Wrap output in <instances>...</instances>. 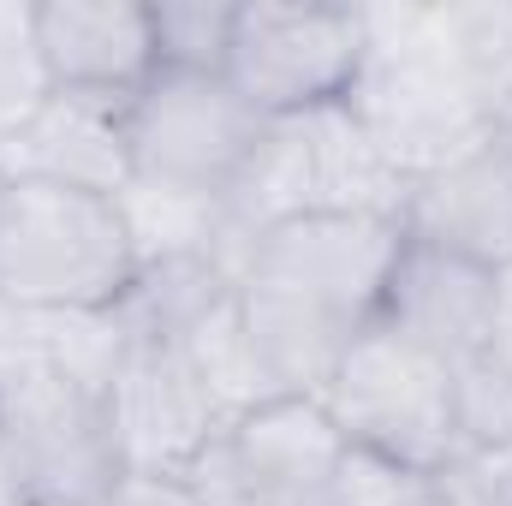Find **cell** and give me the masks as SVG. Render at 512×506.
I'll list each match as a JSON object with an SVG mask.
<instances>
[{
    "instance_id": "22",
    "label": "cell",
    "mask_w": 512,
    "mask_h": 506,
    "mask_svg": "<svg viewBox=\"0 0 512 506\" xmlns=\"http://www.w3.org/2000/svg\"><path fill=\"white\" fill-rule=\"evenodd\" d=\"M42 96H48V78H42L36 48H30V30L0 36V149L12 143V131L42 108Z\"/></svg>"
},
{
    "instance_id": "2",
    "label": "cell",
    "mask_w": 512,
    "mask_h": 506,
    "mask_svg": "<svg viewBox=\"0 0 512 506\" xmlns=\"http://www.w3.org/2000/svg\"><path fill=\"white\" fill-rule=\"evenodd\" d=\"M137 280L120 197L12 179L0 197V304L24 316L114 310Z\"/></svg>"
},
{
    "instance_id": "21",
    "label": "cell",
    "mask_w": 512,
    "mask_h": 506,
    "mask_svg": "<svg viewBox=\"0 0 512 506\" xmlns=\"http://www.w3.org/2000/svg\"><path fill=\"white\" fill-rule=\"evenodd\" d=\"M435 477L399 465V459H382V453H364V447H346L328 489H322V506H417L423 489Z\"/></svg>"
},
{
    "instance_id": "11",
    "label": "cell",
    "mask_w": 512,
    "mask_h": 506,
    "mask_svg": "<svg viewBox=\"0 0 512 506\" xmlns=\"http://www.w3.org/2000/svg\"><path fill=\"white\" fill-rule=\"evenodd\" d=\"M30 48L48 90L131 102L155 78L149 0H42L30 6Z\"/></svg>"
},
{
    "instance_id": "17",
    "label": "cell",
    "mask_w": 512,
    "mask_h": 506,
    "mask_svg": "<svg viewBox=\"0 0 512 506\" xmlns=\"http://www.w3.org/2000/svg\"><path fill=\"white\" fill-rule=\"evenodd\" d=\"M429 6L453 72L483 102L495 131V114L512 102V0H429Z\"/></svg>"
},
{
    "instance_id": "9",
    "label": "cell",
    "mask_w": 512,
    "mask_h": 506,
    "mask_svg": "<svg viewBox=\"0 0 512 506\" xmlns=\"http://www.w3.org/2000/svg\"><path fill=\"white\" fill-rule=\"evenodd\" d=\"M399 251V215H298L251 233L245 280L292 292L352 328H370Z\"/></svg>"
},
{
    "instance_id": "1",
    "label": "cell",
    "mask_w": 512,
    "mask_h": 506,
    "mask_svg": "<svg viewBox=\"0 0 512 506\" xmlns=\"http://www.w3.org/2000/svg\"><path fill=\"white\" fill-rule=\"evenodd\" d=\"M346 108L405 185L495 137L483 102L465 90L435 36L429 0L364 6V66L352 78Z\"/></svg>"
},
{
    "instance_id": "4",
    "label": "cell",
    "mask_w": 512,
    "mask_h": 506,
    "mask_svg": "<svg viewBox=\"0 0 512 506\" xmlns=\"http://www.w3.org/2000/svg\"><path fill=\"white\" fill-rule=\"evenodd\" d=\"M0 483L24 506H114L126 465L102 387L18 364L0 381Z\"/></svg>"
},
{
    "instance_id": "19",
    "label": "cell",
    "mask_w": 512,
    "mask_h": 506,
    "mask_svg": "<svg viewBox=\"0 0 512 506\" xmlns=\"http://www.w3.org/2000/svg\"><path fill=\"white\" fill-rule=\"evenodd\" d=\"M155 24V72L221 78L233 54L239 0H149Z\"/></svg>"
},
{
    "instance_id": "18",
    "label": "cell",
    "mask_w": 512,
    "mask_h": 506,
    "mask_svg": "<svg viewBox=\"0 0 512 506\" xmlns=\"http://www.w3.org/2000/svg\"><path fill=\"white\" fill-rule=\"evenodd\" d=\"M179 352L191 358V370H197L203 387L215 393V405L227 411V423L245 417V411H256V405H268V399H280L274 381H268V370H262V358H256V340H251V328H245L239 292L221 298V304L179 340Z\"/></svg>"
},
{
    "instance_id": "10",
    "label": "cell",
    "mask_w": 512,
    "mask_h": 506,
    "mask_svg": "<svg viewBox=\"0 0 512 506\" xmlns=\"http://www.w3.org/2000/svg\"><path fill=\"white\" fill-rule=\"evenodd\" d=\"M102 405L126 477H185L227 429V411L179 346H126Z\"/></svg>"
},
{
    "instance_id": "7",
    "label": "cell",
    "mask_w": 512,
    "mask_h": 506,
    "mask_svg": "<svg viewBox=\"0 0 512 506\" xmlns=\"http://www.w3.org/2000/svg\"><path fill=\"white\" fill-rule=\"evenodd\" d=\"M126 120L131 179L215 203H227L268 126L227 78H191V72H155L131 96Z\"/></svg>"
},
{
    "instance_id": "25",
    "label": "cell",
    "mask_w": 512,
    "mask_h": 506,
    "mask_svg": "<svg viewBox=\"0 0 512 506\" xmlns=\"http://www.w3.org/2000/svg\"><path fill=\"white\" fill-rule=\"evenodd\" d=\"M483 358L501 364L512 376V262L495 268V304H489V340H483Z\"/></svg>"
},
{
    "instance_id": "3",
    "label": "cell",
    "mask_w": 512,
    "mask_h": 506,
    "mask_svg": "<svg viewBox=\"0 0 512 506\" xmlns=\"http://www.w3.org/2000/svg\"><path fill=\"white\" fill-rule=\"evenodd\" d=\"M399 203L405 179L387 167L346 102L268 120L239 185L227 191L239 233H262L298 215H399Z\"/></svg>"
},
{
    "instance_id": "5",
    "label": "cell",
    "mask_w": 512,
    "mask_h": 506,
    "mask_svg": "<svg viewBox=\"0 0 512 506\" xmlns=\"http://www.w3.org/2000/svg\"><path fill=\"white\" fill-rule=\"evenodd\" d=\"M322 411L334 417L346 447L399 459L423 477H441L459 459V435H453V370L429 352H417L411 340L387 334L382 322H370L334 381L322 387Z\"/></svg>"
},
{
    "instance_id": "23",
    "label": "cell",
    "mask_w": 512,
    "mask_h": 506,
    "mask_svg": "<svg viewBox=\"0 0 512 506\" xmlns=\"http://www.w3.org/2000/svg\"><path fill=\"white\" fill-rule=\"evenodd\" d=\"M435 483H441V495L453 506H512V447H501V453H459Z\"/></svg>"
},
{
    "instance_id": "13",
    "label": "cell",
    "mask_w": 512,
    "mask_h": 506,
    "mask_svg": "<svg viewBox=\"0 0 512 506\" xmlns=\"http://www.w3.org/2000/svg\"><path fill=\"white\" fill-rule=\"evenodd\" d=\"M131 102L120 96H78V90H48L42 108L12 131L0 149L12 179H42L90 197H120L131 185Z\"/></svg>"
},
{
    "instance_id": "8",
    "label": "cell",
    "mask_w": 512,
    "mask_h": 506,
    "mask_svg": "<svg viewBox=\"0 0 512 506\" xmlns=\"http://www.w3.org/2000/svg\"><path fill=\"white\" fill-rule=\"evenodd\" d=\"M346 441L322 399H268L233 417L185 483L209 506H322Z\"/></svg>"
},
{
    "instance_id": "28",
    "label": "cell",
    "mask_w": 512,
    "mask_h": 506,
    "mask_svg": "<svg viewBox=\"0 0 512 506\" xmlns=\"http://www.w3.org/2000/svg\"><path fill=\"white\" fill-rule=\"evenodd\" d=\"M0 506H24V501H18V495H12V489H6V483H0Z\"/></svg>"
},
{
    "instance_id": "12",
    "label": "cell",
    "mask_w": 512,
    "mask_h": 506,
    "mask_svg": "<svg viewBox=\"0 0 512 506\" xmlns=\"http://www.w3.org/2000/svg\"><path fill=\"white\" fill-rule=\"evenodd\" d=\"M399 227L411 245L465 256L483 268L512 262V149L507 143H477L459 161L423 173L405 185Z\"/></svg>"
},
{
    "instance_id": "24",
    "label": "cell",
    "mask_w": 512,
    "mask_h": 506,
    "mask_svg": "<svg viewBox=\"0 0 512 506\" xmlns=\"http://www.w3.org/2000/svg\"><path fill=\"white\" fill-rule=\"evenodd\" d=\"M114 506H209L185 477H126Z\"/></svg>"
},
{
    "instance_id": "20",
    "label": "cell",
    "mask_w": 512,
    "mask_h": 506,
    "mask_svg": "<svg viewBox=\"0 0 512 506\" xmlns=\"http://www.w3.org/2000/svg\"><path fill=\"white\" fill-rule=\"evenodd\" d=\"M453 435L459 453H501L512 447V376L489 358L453 370Z\"/></svg>"
},
{
    "instance_id": "26",
    "label": "cell",
    "mask_w": 512,
    "mask_h": 506,
    "mask_svg": "<svg viewBox=\"0 0 512 506\" xmlns=\"http://www.w3.org/2000/svg\"><path fill=\"white\" fill-rule=\"evenodd\" d=\"M495 143H507V149H512V102L495 114Z\"/></svg>"
},
{
    "instance_id": "6",
    "label": "cell",
    "mask_w": 512,
    "mask_h": 506,
    "mask_svg": "<svg viewBox=\"0 0 512 506\" xmlns=\"http://www.w3.org/2000/svg\"><path fill=\"white\" fill-rule=\"evenodd\" d=\"M364 66V6L328 0H239L227 84L262 120L334 108Z\"/></svg>"
},
{
    "instance_id": "27",
    "label": "cell",
    "mask_w": 512,
    "mask_h": 506,
    "mask_svg": "<svg viewBox=\"0 0 512 506\" xmlns=\"http://www.w3.org/2000/svg\"><path fill=\"white\" fill-rule=\"evenodd\" d=\"M417 506H453V501L441 495V483H429V489H423V501H417Z\"/></svg>"
},
{
    "instance_id": "15",
    "label": "cell",
    "mask_w": 512,
    "mask_h": 506,
    "mask_svg": "<svg viewBox=\"0 0 512 506\" xmlns=\"http://www.w3.org/2000/svg\"><path fill=\"white\" fill-rule=\"evenodd\" d=\"M239 310H245L256 358H262L280 399H322L346 346L364 334V328H352V322H340V316H328L292 292L256 286V280H239Z\"/></svg>"
},
{
    "instance_id": "16",
    "label": "cell",
    "mask_w": 512,
    "mask_h": 506,
    "mask_svg": "<svg viewBox=\"0 0 512 506\" xmlns=\"http://www.w3.org/2000/svg\"><path fill=\"white\" fill-rule=\"evenodd\" d=\"M239 268L227 256H155L137 262V280L114 304L131 346H179L221 298L239 292Z\"/></svg>"
},
{
    "instance_id": "29",
    "label": "cell",
    "mask_w": 512,
    "mask_h": 506,
    "mask_svg": "<svg viewBox=\"0 0 512 506\" xmlns=\"http://www.w3.org/2000/svg\"><path fill=\"white\" fill-rule=\"evenodd\" d=\"M6 185H12V173H6V161H0V197H6Z\"/></svg>"
},
{
    "instance_id": "14",
    "label": "cell",
    "mask_w": 512,
    "mask_h": 506,
    "mask_svg": "<svg viewBox=\"0 0 512 506\" xmlns=\"http://www.w3.org/2000/svg\"><path fill=\"white\" fill-rule=\"evenodd\" d=\"M489 304H495V268L405 239V251H399V262H393V274L382 286L376 322L387 334L411 340L417 352L441 358L447 370H459V364L483 358Z\"/></svg>"
}]
</instances>
